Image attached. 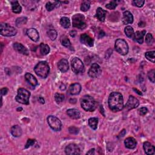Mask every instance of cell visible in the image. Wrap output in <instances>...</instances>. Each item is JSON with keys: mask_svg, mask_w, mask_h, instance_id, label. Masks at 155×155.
Segmentation results:
<instances>
[{"mask_svg": "<svg viewBox=\"0 0 155 155\" xmlns=\"http://www.w3.org/2000/svg\"><path fill=\"white\" fill-rule=\"evenodd\" d=\"M139 114H140L141 115L144 116L147 113V112H148V109H147L146 107H142L139 110Z\"/></svg>", "mask_w": 155, "mask_h": 155, "instance_id": "44", "label": "cell"}, {"mask_svg": "<svg viewBox=\"0 0 155 155\" xmlns=\"http://www.w3.org/2000/svg\"><path fill=\"white\" fill-rule=\"evenodd\" d=\"M47 35L50 40L52 41L55 40L56 38H57V31L54 29L49 30L47 32Z\"/></svg>", "mask_w": 155, "mask_h": 155, "instance_id": "35", "label": "cell"}, {"mask_svg": "<svg viewBox=\"0 0 155 155\" xmlns=\"http://www.w3.org/2000/svg\"><path fill=\"white\" fill-rule=\"evenodd\" d=\"M139 105V102L138 99L133 96H130L126 104V107L128 110H132L136 108Z\"/></svg>", "mask_w": 155, "mask_h": 155, "instance_id": "12", "label": "cell"}, {"mask_svg": "<svg viewBox=\"0 0 155 155\" xmlns=\"http://www.w3.org/2000/svg\"><path fill=\"white\" fill-rule=\"evenodd\" d=\"M10 132L14 137H20L22 135V131L21 127H20L18 125H16V126H13L11 128Z\"/></svg>", "mask_w": 155, "mask_h": 155, "instance_id": "24", "label": "cell"}, {"mask_svg": "<svg viewBox=\"0 0 155 155\" xmlns=\"http://www.w3.org/2000/svg\"><path fill=\"white\" fill-rule=\"evenodd\" d=\"M108 102L110 109L114 112L121 111L124 107L123 96L118 92H112L108 97Z\"/></svg>", "mask_w": 155, "mask_h": 155, "instance_id": "1", "label": "cell"}, {"mask_svg": "<svg viewBox=\"0 0 155 155\" xmlns=\"http://www.w3.org/2000/svg\"><path fill=\"white\" fill-rule=\"evenodd\" d=\"M55 99L57 103H61L64 101V95L63 94H56L55 95Z\"/></svg>", "mask_w": 155, "mask_h": 155, "instance_id": "37", "label": "cell"}, {"mask_svg": "<svg viewBox=\"0 0 155 155\" xmlns=\"http://www.w3.org/2000/svg\"><path fill=\"white\" fill-rule=\"evenodd\" d=\"M122 21L124 24H131L133 22V17L129 11H126L123 13Z\"/></svg>", "mask_w": 155, "mask_h": 155, "instance_id": "17", "label": "cell"}, {"mask_svg": "<svg viewBox=\"0 0 155 155\" xmlns=\"http://www.w3.org/2000/svg\"><path fill=\"white\" fill-rule=\"evenodd\" d=\"M145 42L148 45H152L153 43V37L151 34H147L145 36Z\"/></svg>", "mask_w": 155, "mask_h": 155, "instance_id": "38", "label": "cell"}, {"mask_svg": "<svg viewBox=\"0 0 155 155\" xmlns=\"http://www.w3.org/2000/svg\"><path fill=\"white\" fill-rule=\"evenodd\" d=\"M81 105L84 110L94 112L97 107V103L95 99L90 95H85L81 99Z\"/></svg>", "mask_w": 155, "mask_h": 155, "instance_id": "2", "label": "cell"}, {"mask_svg": "<svg viewBox=\"0 0 155 155\" xmlns=\"http://www.w3.org/2000/svg\"><path fill=\"white\" fill-rule=\"evenodd\" d=\"M98 119L97 118H91L89 119V125L94 130H96L98 127Z\"/></svg>", "mask_w": 155, "mask_h": 155, "instance_id": "28", "label": "cell"}, {"mask_svg": "<svg viewBox=\"0 0 155 155\" xmlns=\"http://www.w3.org/2000/svg\"><path fill=\"white\" fill-rule=\"evenodd\" d=\"M90 7V3L89 1H84L81 6V10L83 12H86L89 10Z\"/></svg>", "mask_w": 155, "mask_h": 155, "instance_id": "34", "label": "cell"}, {"mask_svg": "<svg viewBox=\"0 0 155 155\" xmlns=\"http://www.w3.org/2000/svg\"><path fill=\"white\" fill-rule=\"evenodd\" d=\"M144 3L145 1H142V0H135V1H133V4L136 7H141L144 4Z\"/></svg>", "mask_w": 155, "mask_h": 155, "instance_id": "42", "label": "cell"}, {"mask_svg": "<svg viewBox=\"0 0 155 155\" xmlns=\"http://www.w3.org/2000/svg\"><path fill=\"white\" fill-rule=\"evenodd\" d=\"M7 92H8V89L6 87L3 88L1 90V93L2 95H6L7 94Z\"/></svg>", "mask_w": 155, "mask_h": 155, "instance_id": "45", "label": "cell"}, {"mask_svg": "<svg viewBox=\"0 0 155 155\" xmlns=\"http://www.w3.org/2000/svg\"><path fill=\"white\" fill-rule=\"evenodd\" d=\"M35 142V140H34V139H29L27 140V142L26 144V146H25V148L26 149H27L29 148V147L32 146Z\"/></svg>", "mask_w": 155, "mask_h": 155, "instance_id": "43", "label": "cell"}, {"mask_svg": "<svg viewBox=\"0 0 155 155\" xmlns=\"http://www.w3.org/2000/svg\"><path fill=\"white\" fill-rule=\"evenodd\" d=\"M58 3V2L57 1H55L54 3H52L50 1L48 2L47 4H46V6H45L46 9H47L48 11H52V10H53V9H55V7L57 6Z\"/></svg>", "mask_w": 155, "mask_h": 155, "instance_id": "36", "label": "cell"}, {"mask_svg": "<svg viewBox=\"0 0 155 155\" xmlns=\"http://www.w3.org/2000/svg\"><path fill=\"white\" fill-rule=\"evenodd\" d=\"M27 36L34 42H37L39 39H40V35H39V33L36 29L31 28L27 30L26 32Z\"/></svg>", "mask_w": 155, "mask_h": 155, "instance_id": "15", "label": "cell"}, {"mask_svg": "<svg viewBox=\"0 0 155 155\" xmlns=\"http://www.w3.org/2000/svg\"><path fill=\"white\" fill-rule=\"evenodd\" d=\"M58 67L59 71L63 72H66L68 70V61L66 59H61L58 64Z\"/></svg>", "mask_w": 155, "mask_h": 155, "instance_id": "18", "label": "cell"}, {"mask_svg": "<svg viewBox=\"0 0 155 155\" xmlns=\"http://www.w3.org/2000/svg\"><path fill=\"white\" fill-rule=\"evenodd\" d=\"M60 24L64 28L67 29L71 26V21L67 17H63L60 20Z\"/></svg>", "mask_w": 155, "mask_h": 155, "instance_id": "30", "label": "cell"}, {"mask_svg": "<svg viewBox=\"0 0 155 155\" xmlns=\"http://www.w3.org/2000/svg\"><path fill=\"white\" fill-rule=\"evenodd\" d=\"M30 93L25 89H19L18 90V95L16 96V101L22 104L28 105L29 104V98Z\"/></svg>", "mask_w": 155, "mask_h": 155, "instance_id": "4", "label": "cell"}, {"mask_svg": "<svg viewBox=\"0 0 155 155\" xmlns=\"http://www.w3.org/2000/svg\"><path fill=\"white\" fill-rule=\"evenodd\" d=\"M39 101H40L41 104H44V99L42 98V97H40V98H39Z\"/></svg>", "mask_w": 155, "mask_h": 155, "instance_id": "48", "label": "cell"}, {"mask_svg": "<svg viewBox=\"0 0 155 155\" xmlns=\"http://www.w3.org/2000/svg\"><path fill=\"white\" fill-rule=\"evenodd\" d=\"M70 34H71V36L72 37H75L76 36V32L75 30H72L71 33H70Z\"/></svg>", "mask_w": 155, "mask_h": 155, "instance_id": "47", "label": "cell"}, {"mask_svg": "<svg viewBox=\"0 0 155 155\" xmlns=\"http://www.w3.org/2000/svg\"><path fill=\"white\" fill-rule=\"evenodd\" d=\"M68 131L71 134L73 135H76L79 133V129L75 126H72L71 127H69Z\"/></svg>", "mask_w": 155, "mask_h": 155, "instance_id": "41", "label": "cell"}, {"mask_svg": "<svg viewBox=\"0 0 155 155\" xmlns=\"http://www.w3.org/2000/svg\"><path fill=\"white\" fill-rule=\"evenodd\" d=\"M14 49L18 52V53L22 54V55H29V51L21 43H15L13 45Z\"/></svg>", "mask_w": 155, "mask_h": 155, "instance_id": "16", "label": "cell"}, {"mask_svg": "<svg viewBox=\"0 0 155 155\" xmlns=\"http://www.w3.org/2000/svg\"><path fill=\"white\" fill-rule=\"evenodd\" d=\"M101 72L102 71L100 66L98 64L95 63L91 65L88 72V74L89 76L92 78H98L100 76V75L101 74Z\"/></svg>", "mask_w": 155, "mask_h": 155, "instance_id": "10", "label": "cell"}, {"mask_svg": "<svg viewBox=\"0 0 155 155\" xmlns=\"http://www.w3.org/2000/svg\"><path fill=\"white\" fill-rule=\"evenodd\" d=\"M117 6V3H116V1H111L110 2V3L107 4L105 7L107 9H115L116 8V7Z\"/></svg>", "mask_w": 155, "mask_h": 155, "instance_id": "40", "label": "cell"}, {"mask_svg": "<svg viewBox=\"0 0 155 155\" xmlns=\"http://www.w3.org/2000/svg\"><path fill=\"white\" fill-rule=\"evenodd\" d=\"M0 30H1V34L5 36H13L16 35L17 33L16 29L5 22H2L1 24Z\"/></svg>", "mask_w": 155, "mask_h": 155, "instance_id": "7", "label": "cell"}, {"mask_svg": "<svg viewBox=\"0 0 155 155\" xmlns=\"http://www.w3.org/2000/svg\"><path fill=\"white\" fill-rule=\"evenodd\" d=\"M22 110V108H17V110H18V111H19V110H20V111H21Z\"/></svg>", "mask_w": 155, "mask_h": 155, "instance_id": "50", "label": "cell"}, {"mask_svg": "<svg viewBox=\"0 0 155 155\" xmlns=\"http://www.w3.org/2000/svg\"><path fill=\"white\" fill-rule=\"evenodd\" d=\"M25 78L26 81L33 87H35L38 85V81L36 78L30 73H26L25 75Z\"/></svg>", "mask_w": 155, "mask_h": 155, "instance_id": "22", "label": "cell"}, {"mask_svg": "<svg viewBox=\"0 0 155 155\" xmlns=\"http://www.w3.org/2000/svg\"><path fill=\"white\" fill-rule=\"evenodd\" d=\"M72 71L76 74L83 73L85 71V67L82 61L78 58H74L72 61Z\"/></svg>", "mask_w": 155, "mask_h": 155, "instance_id": "8", "label": "cell"}, {"mask_svg": "<svg viewBox=\"0 0 155 155\" xmlns=\"http://www.w3.org/2000/svg\"><path fill=\"white\" fill-rule=\"evenodd\" d=\"M12 9L13 13H20L22 11V7L20 5L18 1H15L12 2Z\"/></svg>", "mask_w": 155, "mask_h": 155, "instance_id": "26", "label": "cell"}, {"mask_svg": "<svg viewBox=\"0 0 155 155\" xmlns=\"http://www.w3.org/2000/svg\"><path fill=\"white\" fill-rule=\"evenodd\" d=\"M40 52L43 55H47L50 52V47H49L48 45L45 44L41 43L40 45Z\"/></svg>", "mask_w": 155, "mask_h": 155, "instance_id": "27", "label": "cell"}, {"mask_svg": "<svg viewBox=\"0 0 155 155\" xmlns=\"http://www.w3.org/2000/svg\"><path fill=\"white\" fill-rule=\"evenodd\" d=\"M47 122L50 128L56 131H60L62 127L61 121L54 116H49L47 118Z\"/></svg>", "mask_w": 155, "mask_h": 155, "instance_id": "9", "label": "cell"}, {"mask_svg": "<svg viewBox=\"0 0 155 155\" xmlns=\"http://www.w3.org/2000/svg\"><path fill=\"white\" fill-rule=\"evenodd\" d=\"M146 33L145 30H142L141 32L138 31L135 34L133 38L135 39V41L138 42L139 44H142L144 41V37Z\"/></svg>", "mask_w": 155, "mask_h": 155, "instance_id": "21", "label": "cell"}, {"mask_svg": "<svg viewBox=\"0 0 155 155\" xmlns=\"http://www.w3.org/2000/svg\"><path fill=\"white\" fill-rule=\"evenodd\" d=\"M115 47L116 52L122 55H126L128 52V44L127 42L122 39H118L116 41Z\"/></svg>", "mask_w": 155, "mask_h": 155, "instance_id": "5", "label": "cell"}, {"mask_svg": "<svg viewBox=\"0 0 155 155\" xmlns=\"http://www.w3.org/2000/svg\"><path fill=\"white\" fill-rule=\"evenodd\" d=\"M80 41L81 43L86 45H88L89 47H92L94 44V39L91 38L89 35H88L86 34H84L81 35Z\"/></svg>", "mask_w": 155, "mask_h": 155, "instance_id": "14", "label": "cell"}, {"mask_svg": "<svg viewBox=\"0 0 155 155\" xmlns=\"http://www.w3.org/2000/svg\"><path fill=\"white\" fill-rule=\"evenodd\" d=\"M124 144L126 147L128 149H134L136 147L137 142L136 139L132 137L127 138L124 141Z\"/></svg>", "mask_w": 155, "mask_h": 155, "instance_id": "20", "label": "cell"}, {"mask_svg": "<svg viewBox=\"0 0 155 155\" xmlns=\"http://www.w3.org/2000/svg\"><path fill=\"white\" fill-rule=\"evenodd\" d=\"M107 14V11L103 9L102 8H98L96 10V17L101 22H104L105 19V16Z\"/></svg>", "mask_w": 155, "mask_h": 155, "instance_id": "25", "label": "cell"}, {"mask_svg": "<svg viewBox=\"0 0 155 155\" xmlns=\"http://www.w3.org/2000/svg\"><path fill=\"white\" fill-rule=\"evenodd\" d=\"M81 90V86L79 83H75L71 85L68 89V94L71 95L80 94Z\"/></svg>", "mask_w": 155, "mask_h": 155, "instance_id": "13", "label": "cell"}, {"mask_svg": "<svg viewBox=\"0 0 155 155\" xmlns=\"http://www.w3.org/2000/svg\"><path fill=\"white\" fill-rule=\"evenodd\" d=\"M67 114L70 118L73 119H78L80 118V112L78 110L75 109H68L67 111Z\"/></svg>", "mask_w": 155, "mask_h": 155, "instance_id": "23", "label": "cell"}, {"mask_svg": "<svg viewBox=\"0 0 155 155\" xmlns=\"http://www.w3.org/2000/svg\"><path fill=\"white\" fill-rule=\"evenodd\" d=\"M133 90H135V91H138L137 93H138V94H139V95H142V94H141V93L140 91H138L137 89H134Z\"/></svg>", "mask_w": 155, "mask_h": 155, "instance_id": "49", "label": "cell"}, {"mask_svg": "<svg viewBox=\"0 0 155 155\" xmlns=\"http://www.w3.org/2000/svg\"><path fill=\"white\" fill-rule=\"evenodd\" d=\"M65 152L67 154H80V149L77 145L75 144H71L66 147Z\"/></svg>", "mask_w": 155, "mask_h": 155, "instance_id": "11", "label": "cell"}, {"mask_svg": "<svg viewBox=\"0 0 155 155\" xmlns=\"http://www.w3.org/2000/svg\"><path fill=\"white\" fill-rule=\"evenodd\" d=\"M87 154H95V149H93L89 150V152H88L87 153Z\"/></svg>", "mask_w": 155, "mask_h": 155, "instance_id": "46", "label": "cell"}, {"mask_svg": "<svg viewBox=\"0 0 155 155\" xmlns=\"http://www.w3.org/2000/svg\"><path fill=\"white\" fill-rule=\"evenodd\" d=\"M143 148L146 154H154L155 153L154 147L149 142H145L144 143Z\"/></svg>", "mask_w": 155, "mask_h": 155, "instance_id": "19", "label": "cell"}, {"mask_svg": "<svg viewBox=\"0 0 155 155\" xmlns=\"http://www.w3.org/2000/svg\"><path fill=\"white\" fill-rule=\"evenodd\" d=\"M34 71L38 76L42 78H45L49 73L50 68L47 62L41 61L35 67Z\"/></svg>", "mask_w": 155, "mask_h": 155, "instance_id": "3", "label": "cell"}, {"mask_svg": "<svg viewBox=\"0 0 155 155\" xmlns=\"http://www.w3.org/2000/svg\"><path fill=\"white\" fill-rule=\"evenodd\" d=\"M154 73H155V71L154 69L151 70L148 73V77L149 80L152 81V82L154 83L155 81V77H154Z\"/></svg>", "mask_w": 155, "mask_h": 155, "instance_id": "39", "label": "cell"}, {"mask_svg": "<svg viewBox=\"0 0 155 155\" xmlns=\"http://www.w3.org/2000/svg\"><path fill=\"white\" fill-rule=\"evenodd\" d=\"M61 41L62 45H64V47L69 48V49H72L71 43V41H70L69 39L67 36H64L62 37Z\"/></svg>", "mask_w": 155, "mask_h": 155, "instance_id": "29", "label": "cell"}, {"mask_svg": "<svg viewBox=\"0 0 155 155\" xmlns=\"http://www.w3.org/2000/svg\"><path fill=\"white\" fill-rule=\"evenodd\" d=\"M27 21V18L26 17H20L16 20V24L17 27H21L22 26L25 25Z\"/></svg>", "mask_w": 155, "mask_h": 155, "instance_id": "32", "label": "cell"}, {"mask_svg": "<svg viewBox=\"0 0 155 155\" xmlns=\"http://www.w3.org/2000/svg\"><path fill=\"white\" fill-rule=\"evenodd\" d=\"M154 53H155L154 51L147 52L145 53V56L147 59L149 60L151 62H152V63H154V61H155Z\"/></svg>", "mask_w": 155, "mask_h": 155, "instance_id": "33", "label": "cell"}, {"mask_svg": "<svg viewBox=\"0 0 155 155\" xmlns=\"http://www.w3.org/2000/svg\"><path fill=\"white\" fill-rule=\"evenodd\" d=\"M125 34L126 35L130 38H132L134 36V30L132 27L131 26H127L125 28Z\"/></svg>", "mask_w": 155, "mask_h": 155, "instance_id": "31", "label": "cell"}, {"mask_svg": "<svg viewBox=\"0 0 155 155\" xmlns=\"http://www.w3.org/2000/svg\"><path fill=\"white\" fill-rule=\"evenodd\" d=\"M72 24L74 27L83 29L86 27V22L83 15L78 13L73 15L72 17Z\"/></svg>", "mask_w": 155, "mask_h": 155, "instance_id": "6", "label": "cell"}]
</instances>
